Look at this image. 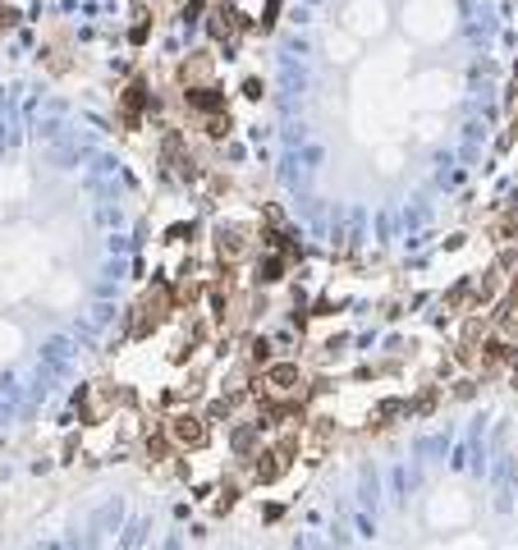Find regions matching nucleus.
<instances>
[{
    "instance_id": "nucleus-2",
    "label": "nucleus",
    "mask_w": 518,
    "mask_h": 550,
    "mask_svg": "<svg viewBox=\"0 0 518 550\" xmlns=\"http://www.w3.org/2000/svg\"><path fill=\"white\" fill-rule=\"evenodd\" d=\"M170 312H175V289H170V285H152V289L143 294V303L133 308L129 335H133V340H147V335H156V330L166 326Z\"/></svg>"
},
{
    "instance_id": "nucleus-1",
    "label": "nucleus",
    "mask_w": 518,
    "mask_h": 550,
    "mask_svg": "<svg viewBox=\"0 0 518 550\" xmlns=\"http://www.w3.org/2000/svg\"><path fill=\"white\" fill-rule=\"evenodd\" d=\"M308 376L298 363H266L262 372V399H280V404H308Z\"/></svg>"
},
{
    "instance_id": "nucleus-5",
    "label": "nucleus",
    "mask_w": 518,
    "mask_h": 550,
    "mask_svg": "<svg viewBox=\"0 0 518 550\" xmlns=\"http://www.w3.org/2000/svg\"><path fill=\"white\" fill-rule=\"evenodd\" d=\"M152 106V92H147V83L143 78H133L129 88H124V97H120V115H124V129H138L143 124V110Z\"/></svg>"
},
{
    "instance_id": "nucleus-14",
    "label": "nucleus",
    "mask_w": 518,
    "mask_h": 550,
    "mask_svg": "<svg viewBox=\"0 0 518 550\" xmlns=\"http://www.w3.org/2000/svg\"><path fill=\"white\" fill-rule=\"evenodd\" d=\"M234 505H239V486H234V482H225V486H221V500H216L211 509H216V514H230Z\"/></svg>"
},
{
    "instance_id": "nucleus-18",
    "label": "nucleus",
    "mask_w": 518,
    "mask_h": 550,
    "mask_svg": "<svg viewBox=\"0 0 518 550\" xmlns=\"http://www.w3.org/2000/svg\"><path fill=\"white\" fill-rule=\"evenodd\" d=\"M243 97L257 101V97H262V83H257V78H248V83H243Z\"/></svg>"
},
{
    "instance_id": "nucleus-12",
    "label": "nucleus",
    "mask_w": 518,
    "mask_h": 550,
    "mask_svg": "<svg viewBox=\"0 0 518 550\" xmlns=\"http://www.w3.org/2000/svg\"><path fill=\"white\" fill-rule=\"evenodd\" d=\"M262 422H248V427H239L234 431V454H253L257 450V440H262Z\"/></svg>"
},
{
    "instance_id": "nucleus-8",
    "label": "nucleus",
    "mask_w": 518,
    "mask_h": 550,
    "mask_svg": "<svg viewBox=\"0 0 518 550\" xmlns=\"http://www.w3.org/2000/svg\"><path fill=\"white\" fill-rule=\"evenodd\" d=\"M211 37H216V42H234V37H239V10H234V5H216V10H211Z\"/></svg>"
},
{
    "instance_id": "nucleus-16",
    "label": "nucleus",
    "mask_w": 518,
    "mask_h": 550,
    "mask_svg": "<svg viewBox=\"0 0 518 550\" xmlns=\"http://www.w3.org/2000/svg\"><path fill=\"white\" fill-rule=\"evenodd\" d=\"M496 234H500V239H514V234H518V211H509V216L500 220V230H496Z\"/></svg>"
},
{
    "instance_id": "nucleus-11",
    "label": "nucleus",
    "mask_w": 518,
    "mask_h": 550,
    "mask_svg": "<svg viewBox=\"0 0 518 550\" xmlns=\"http://www.w3.org/2000/svg\"><path fill=\"white\" fill-rule=\"evenodd\" d=\"M331 440H335V422L331 418H312V427H308V459H321Z\"/></svg>"
},
{
    "instance_id": "nucleus-10",
    "label": "nucleus",
    "mask_w": 518,
    "mask_h": 550,
    "mask_svg": "<svg viewBox=\"0 0 518 550\" xmlns=\"http://www.w3.org/2000/svg\"><path fill=\"white\" fill-rule=\"evenodd\" d=\"M211 65H216V60H211L207 51H198V55H188L184 65H179V78H184L188 88H198V83H211Z\"/></svg>"
},
{
    "instance_id": "nucleus-13",
    "label": "nucleus",
    "mask_w": 518,
    "mask_h": 550,
    "mask_svg": "<svg viewBox=\"0 0 518 550\" xmlns=\"http://www.w3.org/2000/svg\"><path fill=\"white\" fill-rule=\"evenodd\" d=\"M463 303H473V285H468V280H463V285H454L450 294H445V312H459Z\"/></svg>"
},
{
    "instance_id": "nucleus-15",
    "label": "nucleus",
    "mask_w": 518,
    "mask_h": 550,
    "mask_svg": "<svg viewBox=\"0 0 518 550\" xmlns=\"http://www.w3.org/2000/svg\"><path fill=\"white\" fill-rule=\"evenodd\" d=\"M266 363H271V344L253 340V344H248V367H266Z\"/></svg>"
},
{
    "instance_id": "nucleus-17",
    "label": "nucleus",
    "mask_w": 518,
    "mask_h": 550,
    "mask_svg": "<svg viewBox=\"0 0 518 550\" xmlns=\"http://www.w3.org/2000/svg\"><path fill=\"white\" fill-rule=\"evenodd\" d=\"M170 239H175V243H184V239H193V225H175V230H170Z\"/></svg>"
},
{
    "instance_id": "nucleus-7",
    "label": "nucleus",
    "mask_w": 518,
    "mask_h": 550,
    "mask_svg": "<svg viewBox=\"0 0 518 550\" xmlns=\"http://www.w3.org/2000/svg\"><path fill=\"white\" fill-rule=\"evenodd\" d=\"M216 253H221V266H234L243 253H248V234L239 230V225H230V230H216Z\"/></svg>"
},
{
    "instance_id": "nucleus-3",
    "label": "nucleus",
    "mask_w": 518,
    "mask_h": 550,
    "mask_svg": "<svg viewBox=\"0 0 518 550\" xmlns=\"http://www.w3.org/2000/svg\"><path fill=\"white\" fill-rule=\"evenodd\" d=\"M166 436H170L175 450H202L211 431H207V418H202V413H170L166 418Z\"/></svg>"
},
{
    "instance_id": "nucleus-4",
    "label": "nucleus",
    "mask_w": 518,
    "mask_h": 550,
    "mask_svg": "<svg viewBox=\"0 0 518 550\" xmlns=\"http://www.w3.org/2000/svg\"><path fill=\"white\" fill-rule=\"evenodd\" d=\"M161 161L170 165V175H175V179H198V161H193V152L184 147V133H166Z\"/></svg>"
},
{
    "instance_id": "nucleus-6",
    "label": "nucleus",
    "mask_w": 518,
    "mask_h": 550,
    "mask_svg": "<svg viewBox=\"0 0 518 550\" xmlns=\"http://www.w3.org/2000/svg\"><path fill=\"white\" fill-rule=\"evenodd\" d=\"M184 101H188V110L193 115H221L225 110V92L221 88H211V83H198V88H184Z\"/></svg>"
},
{
    "instance_id": "nucleus-9",
    "label": "nucleus",
    "mask_w": 518,
    "mask_h": 550,
    "mask_svg": "<svg viewBox=\"0 0 518 550\" xmlns=\"http://www.w3.org/2000/svg\"><path fill=\"white\" fill-rule=\"evenodd\" d=\"M294 262L289 253H276V248H266V257L257 262V285H280L285 280V266Z\"/></svg>"
}]
</instances>
